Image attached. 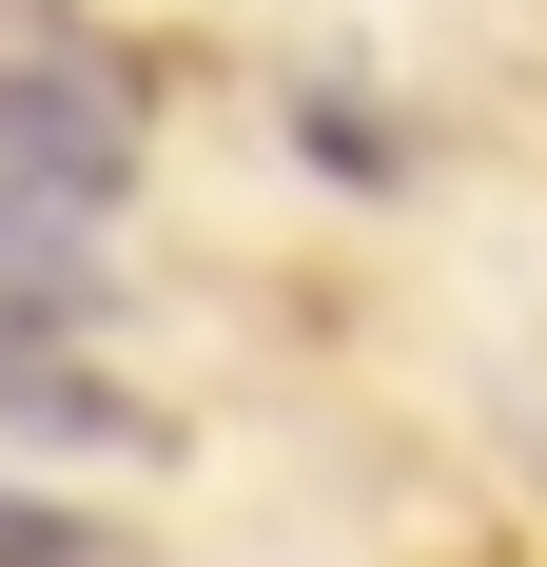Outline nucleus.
<instances>
[{
    "label": "nucleus",
    "mask_w": 547,
    "mask_h": 567,
    "mask_svg": "<svg viewBox=\"0 0 547 567\" xmlns=\"http://www.w3.org/2000/svg\"><path fill=\"white\" fill-rule=\"evenodd\" d=\"M0 196L99 235L117 196H137V99H117V79H79V59H0Z\"/></svg>",
    "instance_id": "f257e3e1"
},
{
    "label": "nucleus",
    "mask_w": 547,
    "mask_h": 567,
    "mask_svg": "<svg viewBox=\"0 0 547 567\" xmlns=\"http://www.w3.org/2000/svg\"><path fill=\"white\" fill-rule=\"evenodd\" d=\"M0 431H59V451H137V392H99V372H59L20 313H0Z\"/></svg>",
    "instance_id": "f03ea898"
},
{
    "label": "nucleus",
    "mask_w": 547,
    "mask_h": 567,
    "mask_svg": "<svg viewBox=\"0 0 547 567\" xmlns=\"http://www.w3.org/2000/svg\"><path fill=\"white\" fill-rule=\"evenodd\" d=\"M79 293H99V235H79V216H20V196H0V313L40 333V313H79Z\"/></svg>",
    "instance_id": "7ed1b4c3"
},
{
    "label": "nucleus",
    "mask_w": 547,
    "mask_h": 567,
    "mask_svg": "<svg viewBox=\"0 0 547 567\" xmlns=\"http://www.w3.org/2000/svg\"><path fill=\"white\" fill-rule=\"evenodd\" d=\"M0 567H99V509H40V489H0Z\"/></svg>",
    "instance_id": "20e7f679"
}]
</instances>
